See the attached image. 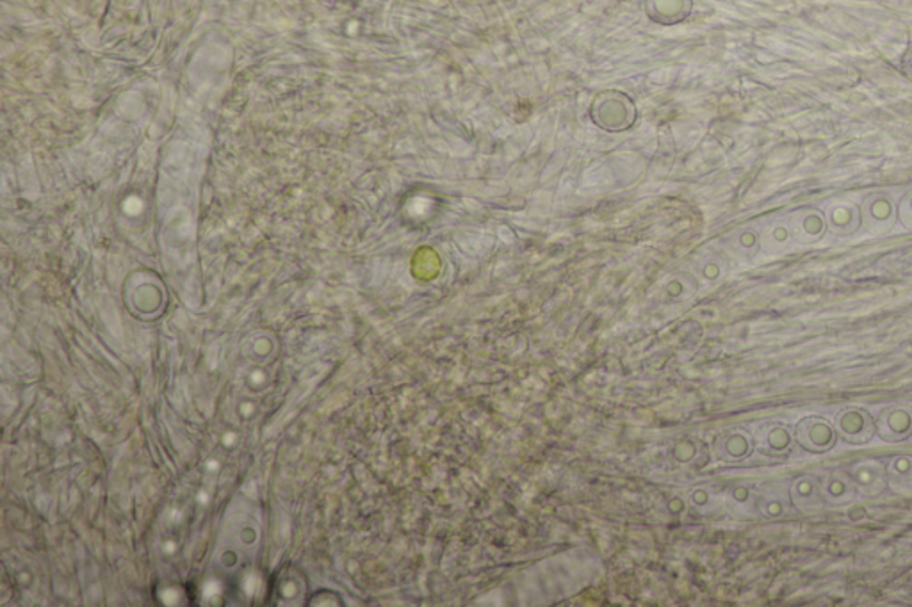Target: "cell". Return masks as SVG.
Masks as SVG:
<instances>
[{
  "label": "cell",
  "mask_w": 912,
  "mask_h": 607,
  "mask_svg": "<svg viewBox=\"0 0 912 607\" xmlns=\"http://www.w3.org/2000/svg\"><path fill=\"white\" fill-rule=\"evenodd\" d=\"M791 243H794V240L791 237L790 226L786 223H774V225L768 226V231L763 235V246L768 253H780Z\"/></svg>",
  "instance_id": "5bb4252c"
},
{
  "label": "cell",
  "mask_w": 912,
  "mask_h": 607,
  "mask_svg": "<svg viewBox=\"0 0 912 607\" xmlns=\"http://www.w3.org/2000/svg\"><path fill=\"white\" fill-rule=\"evenodd\" d=\"M740 246L741 250L752 255L760 248V239H757V235L754 232H743L740 237Z\"/></svg>",
  "instance_id": "e0dca14e"
},
{
  "label": "cell",
  "mask_w": 912,
  "mask_h": 607,
  "mask_svg": "<svg viewBox=\"0 0 912 607\" xmlns=\"http://www.w3.org/2000/svg\"><path fill=\"white\" fill-rule=\"evenodd\" d=\"M824 497L829 505L843 506L849 505L850 500L855 495V485H853L852 475L845 474L841 470H833L827 480H825Z\"/></svg>",
  "instance_id": "8fae6325"
},
{
  "label": "cell",
  "mask_w": 912,
  "mask_h": 607,
  "mask_svg": "<svg viewBox=\"0 0 912 607\" xmlns=\"http://www.w3.org/2000/svg\"><path fill=\"white\" fill-rule=\"evenodd\" d=\"M590 116L595 125L608 133H623L637 122V108L626 94L620 91H603L595 97Z\"/></svg>",
  "instance_id": "6da1fadb"
},
{
  "label": "cell",
  "mask_w": 912,
  "mask_h": 607,
  "mask_svg": "<svg viewBox=\"0 0 912 607\" xmlns=\"http://www.w3.org/2000/svg\"><path fill=\"white\" fill-rule=\"evenodd\" d=\"M693 0H645L649 18L662 25L679 24L692 13Z\"/></svg>",
  "instance_id": "9c48e42d"
},
{
  "label": "cell",
  "mask_w": 912,
  "mask_h": 607,
  "mask_svg": "<svg viewBox=\"0 0 912 607\" xmlns=\"http://www.w3.org/2000/svg\"><path fill=\"white\" fill-rule=\"evenodd\" d=\"M825 218H827V228L834 235H839V237L855 234L861 228V211H859V207L853 206V203H847V201L834 203L829 211H827V214H825Z\"/></svg>",
  "instance_id": "30bf717a"
},
{
  "label": "cell",
  "mask_w": 912,
  "mask_h": 607,
  "mask_svg": "<svg viewBox=\"0 0 912 607\" xmlns=\"http://www.w3.org/2000/svg\"><path fill=\"white\" fill-rule=\"evenodd\" d=\"M900 70H902V74L912 80V45H909L905 52H903L902 59H900Z\"/></svg>",
  "instance_id": "ac0fdd59"
},
{
  "label": "cell",
  "mask_w": 912,
  "mask_h": 607,
  "mask_svg": "<svg viewBox=\"0 0 912 607\" xmlns=\"http://www.w3.org/2000/svg\"><path fill=\"white\" fill-rule=\"evenodd\" d=\"M794 441L810 453H827L836 444V430L819 417H805L794 426Z\"/></svg>",
  "instance_id": "5b68a950"
},
{
  "label": "cell",
  "mask_w": 912,
  "mask_h": 607,
  "mask_svg": "<svg viewBox=\"0 0 912 607\" xmlns=\"http://www.w3.org/2000/svg\"><path fill=\"white\" fill-rule=\"evenodd\" d=\"M888 483L898 494L912 492V456H895L886 467Z\"/></svg>",
  "instance_id": "7c38bea8"
},
{
  "label": "cell",
  "mask_w": 912,
  "mask_h": 607,
  "mask_svg": "<svg viewBox=\"0 0 912 607\" xmlns=\"http://www.w3.org/2000/svg\"><path fill=\"white\" fill-rule=\"evenodd\" d=\"M852 481L859 494L864 497H878L883 494L888 483V475H886V467L880 461L866 460L859 461L852 467Z\"/></svg>",
  "instance_id": "52a82bcc"
},
{
  "label": "cell",
  "mask_w": 912,
  "mask_h": 607,
  "mask_svg": "<svg viewBox=\"0 0 912 607\" xmlns=\"http://www.w3.org/2000/svg\"><path fill=\"white\" fill-rule=\"evenodd\" d=\"M897 215L900 225L908 232H912V189L900 198L897 206Z\"/></svg>",
  "instance_id": "2e32d148"
},
{
  "label": "cell",
  "mask_w": 912,
  "mask_h": 607,
  "mask_svg": "<svg viewBox=\"0 0 912 607\" xmlns=\"http://www.w3.org/2000/svg\"><path fill=\"white\" fill-rule=\"evenodd\" d=\"M875 430L889 444L905 441L912 435V408L892 407L880 411Z\"/></svg>",
  "instance_id": "8992f818"
},
{
  "label": "cell",
  "mask_w": 912,
  "mask_h": 607,
  "mask_svg": "<svg viewBox=\"0 0 912 607\" xmlns=\"http://www.w3.org/2000/svg\"><path fill=\"white\" fill-rule=\"evenodd\" d=\"M788 226H790L791 237L799 245H814L824 237L825 232L829 231L827 218L816 207H800L791 212Z\"/></svg>",
  "instance_id": "277c9868"
},
{
  "label": "cell",
  "mask_w": 912,
  "mask_h": 607,
  "mask_svg": "<svg viewBox=\"0 0 912 607\" xmlns=\"http://www.w3.org/2000/svg\"><path fill=\"white\" fill-rule=\"evenodd\" d=\"M790 499L791 505L802 513H814L827 505L824 488L813 475H802L791 483Z\"/></svg>",
  "instance_id": "ba28073f"
},
{
  "label": "cell",
  "mask_w": 912,
  "mask_h": 607,
  "mask_svg": "<svg viewBox=\"0 0 912 607\" xmlns=\"http://www.w3.org/2000/svg\"><path fill=\"white\" fill-rule=\"evenodd\" d=\"M834 430H836V435L841 436L845 442H849L853 446H864L872 441L875 424H873L868 411L850 407L843 408L836 416Z\"/></svg>",
  "instance_id": "3957f363"
},
{
  "label": "cell",
  "mask_w": 912,
  "mask_h": 607,
  "mask_svg": "<svg viewBox=\"0 0 912 607\" xmlns=\"http://www.w3.org/2000/svg\"><path fill=\"white\" fill-rule=\"evenodd\" d=\"M760 446L768 455H786L793 446V435L788 428L772 424L761 433Z\"/></svg>",
  "instance_id": "4fadbf2b"
},
{
  "label": "cell",
  "mask_w": 912,
  "mask_h": 607,
  "mask_svg": "<svg viewBox=\"0 0 912 607\" xmlns=\"http://www.w3.org/2000/svg\"><path fill=\"white\" fill-rule=\"evenodd\" d=\"M790 500L785 490H775L774 494L761 499V513H765L768 519L785 517L790 511Z\"/></svg>",
  "instance_id": "9a60e30c"
},
{
  "label": "cell",
  "mask_w": 912,
  "mask_h": 607,
  "mask_svg": "<svg viewBox=\"0 0 912 607\" xmlns=\"http://www.w3.org/2000/svg\"><path fill=\"white\" fill-rule=\"evenodd\" d=\"M861 226L873 235L889 234L898 223L897 203L884 193H872L859 206Z\"/></svg>",
  "instance_id": "7a4b0ae2"
}]
</instances>
